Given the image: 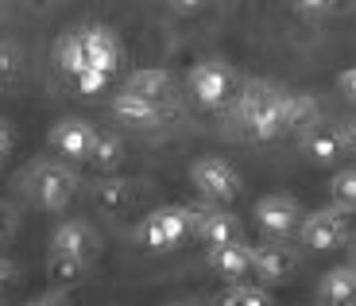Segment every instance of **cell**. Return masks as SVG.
<instances>
[{
	"label": "cell",
	"mask_w": 356,
	"mask_h": 306,
	"mask_svg": "<svg viewBox=\"0 0 356 306\" xmlns=\"http://www.w3.org/2000/svg\"><path fill=\"white\" fill-rule=\"evenodd\" d=\"M89 198H93V206L101 209V214H128L136 202V186L128 179H120V175H101V179L89 182Z\"/></svg>",
	"instance_id": "obj_14"
},
{
	"label": "cell",
	"mask_w": 356,
	"mask_h": 306,
	"mask_svg": "<svg viewBox=\"0 0 356 306\" xmlns=\"http://www.w3.org/2000/svg\"><path fill=\"white\" fill-rule=\"evenodd\" d=\"M221 306H275L271 303V291L256 287V283H229V287L217 295Z\"/></svg>",
	"instance_id": "obj_20"
},
{
	"label": "cell",
	"mask_w": 356,
	"mask_h": 306,
	"mask_svg": "<svg viewBox=\"0 0 356 306\" xmlns=\"http://www.w3.org/2000/svg\"><path fill=\"white\" fill-rule=\"evenodd\" d=\"M89 163H93L101 175H116V167L124 163V144H120L116 136L101 132V140H97V147H93V155H89Z\"/></svg>",
	"instance_id": "obj_21"
},
{
	"label": "cell",
	"mask_w": 356,
	"mask_h": 306,
	"mask_svg": "<svg viewBox=\"0 0 356 306\" xmlns=\"http://www.w3.org/2000/svg\"><path fill=\"white\" fill-rule=\"evenodd\" d=\"M190 229L194 236L205 244V248H213V244H229V241H244L241 236V217L229 214L225 206L217 202H190Z\"/></svg>",
	"instance_id": "obj_10"
},
{
	"label": "cell",
	"mask_w": 356,
	"mask_h": 306,
	"mask_svg": "<svg viewBox=\"0 0 356 306\" xmlns=\"http://www.w3.org/2000/svg\"><path fill=\"white\" fill-rule=\"evenodd\" d=\"M108 108H113V117L120 120V124H132V128H159L163 120H167L170 108H163L159 101H147L140 97V93L132 90H120L113 101H108Z\"/></svg>",
	"instance_id": "obj_12"
},
{
	"label": "cell",
	"mask_w": 356,
	"mask_h": 306,
	"mask_svg": "<svg viewBox=\"0 0 356 306\" xmlns=\"http://www.w3.org/2000/svg\"><path fill=\"white\" fill-rule=\"evenodd\" d=\"M16 190L31 206L47 209V214H63L81 190V175L74 171L66 159H31L24 171L16 175Z\"/></svg>",
	"instance_id": "obj_4"
},
{
	"label": "cell",
	"mask_w": 356,
	"mask_h": 306,
	"mask_svg": "<svg viewBox=\"0 0 356 306\" xmlns=\"http://www.w3.org/2000/svg\"><path fill=\"white\" fill-rule=\"evenodd\" d=\"M314 124H321V108L318 101L310 97V93L302 90H291V97H286V132H310Z\"/></svg>",
	"instance_id": "obj_19"
},
{
	"label": "cell",
	"mask_w": 356,
	"mask_h": 306,
	"mask_svg": "<svg viewBox=\"0 0 356 306\" xmlns=\"http://www.w3.org/2000/svg\"><path fill=\"white\" fill-rule=\"evenodd\" d=\"M298 236L310 252H333L348 241V209L341 206H321V209H310L298 225Z\"/></svg>",
	"instance_id": "obj_9"
},
{
	"label": "cell",
	"mask_w": 356,
	"mask_h": 306,
	"mask_svg": "<svg viewBox=\"0 0 356 306\" xmlns=\"http://www.w3.org/2000/svg\"><path fill=\"white\" fill-rule=\"evenodd\" d=\"M8 155H12V128L8 120H0V167L8 163Z\"/></svg>",
	"instance_id": "obj_28"
},
{
	"label": "cell",
	"mask_w": 356,
	"mask_h": 306,
	"mask_svg": "<svg viewBox=\"0 0 356 306\" xmlns=\"http://www.w3.org/2000/svg\"><path fill=\"white\" fill-rule=\"evenodd\" d=\"M294 12H302V16H330V12H341L348 8L353 0H291Z\"/></svg>",
	"instance_id": "obj_25"
},
{
	"label": "cell",
	"mask_w": 356,
	"mask_h": 306,
	"mask_svg": "<svg viewBox=\"0 0 356 306\" xmlns=\"http://www.w3.org/2000/svg\"><path fill=\"white\" fill-rule=\"evenodd\" d=\"M294 252L279 241H267V244H252V271H256L264 283H283L286 275L294 271Z\"/></svg>",
	"instance_id": "obj_15"
},
{
	"label": "cell",
	"mask_w": 356,
	"mask_h": 306,
	"mask_svg": "<svg viewBox=\"0 0 356 306\" xmlns=\"http://www.w3.org/2000/svg\"><path fill=\"white\" fill-rule=\"evenodd\" d=\"M286 97H291V90L279 81L248 78L229 101V120L244 140H256V144L279 140V136H286Z\"/></svg>",
	"instance_id": "obj_1"
},
{
	"label": "cell",
	"mask_w": 356,
	"mask_h": 306,
	"mask_svg": "<svg viewBox=\"0 0 356 306\" xmlns=\"http://www.w3.org/2000/svg\"><path fill=\"white\" fill-rule=\"evenodd\" d=\"M341 132H345V144H348V152H356V117H348L345 124H341Z\"/></svg>",
	"instance_id": "obj_29"
},
{
	"label": "cell",
	"mask_w": 356,
	"mask_h": 306,
	"mask_svg": "<svg viewBox=\"0 0 356 306\" xmlns=\"http://www.w3.org/2000/svg\"><path fill=\"white\" fill-rule=\"evenodd\" d=\"M186 90L202 108H225L236 97L241 81H236V74H232L221 58H205V63H197L194 70L186 74Z\"/></svg>",
	"instance_id": "obj_6"
},
{
	"label": "cell",
	"mask_w": 356,
	"mask_h": 306,
	"mask_svg": "<svg viewBox=\"0 0 356 306\" xmlns=\"http://www.w3.org/2000/svg\"><path fill=\"white\" fill-rule=\"evenodd\" d=\"M54 58L63 66V74H70L74 81L86 70H101L113 78L124 63V47H120V35L105 24H81L74 31H66L58 43H54Z\"/></svg>",
	"instance_id": "obj_2"
},
{
	"label": "cell",
	"mask_w": 356,
	"mask_h": 306,
	"mask_svg": "<svg viewBox=\"0 0 356 306\" xmlns=\"http://www.w3.org/2000/svg\"><path fill=\"white\" fill-rule=\"evenodd\" d=\"M213 306H221V303H213Z\"/></svg>",
	"instance_id": "obj_35"
},
{
	"label": "cell",
	"mask_w": 356,
	"mask_h": 306,
	"mask_svg": "<svg viewBox=\"0 0 356 306\" xmlns=\"http://www.w3.org/2000/svg\"><path fill=\"white\" fill-rule=\"evenodd\" d=\"M124 90L140 93L147 101H159L163 108H175V81H170L167 70H152V66L147 70H132L124 81Z\"/></svg>",
	"instance_id": "obj_18"
},
{
	"label": "cell",
	"mask_w": 356,
	"mask_h": 306,
	"mask_svg": "<svg viewBox=\"0 0 356 306\" xmlns=\"http://www.w3.org/2000/svg\"><path fill=\"white\" fill-rule=\"evenodd\" d=\"M12 275H16V268H12V260H0V291L12 283Z\"/></svg>",
	"instance_id": "obj_31"
},
{
	"label": "cell",
	"mask_w": 356,
	"mask_h": 306,
	"mask_svg": "<svg viewBox=\"0 0 356 306\" xmlns=\"http://www.w3.org/2000/svg\"><path fill=\"white\" fill-rule=\"evenodd\" d=\"M170 8H178V12H197L205 4V0H167Z\"/></svg>",
	"instance_id": "obj_30"
},
{
	"label": "cell",
	"mask_w": 356,
	"mask_h": 306,
	"mask_svg": "<svg viewBox=\"0 0 356 306\" xmlns=\"http://www.w3.org/2000/svg\"><path fill=\"white\" fill-rule=\"evenodd\" d=\"M321 306H353L356 303V264H337L318 280Z\"/></svg>",
	"instance_id": "obj_17"
},
{
	"label": "cell",
	"mask_w": 356,
	"mask_h": 306,
	"mask_svg": "<svg viewBox=\"0 0 356 306\" xmlns=\"http://www.w3.org/2000/svg\"><path fill=\"white\" fill-rule=\"evenodd\" d=\"M170 306H190V303H170Z\"/></svg>",
	"instance_id": "obj_33"
},
{
	"label": "cell",
	"mask_w": 356,
	"mask_h": 306,
	"mask_svg": "<svg viewBox=\"0 0 356 306\" xmlns=\"http://www.w3.org/2000/svg\"><path fill=\"white\" fill-rule=\"evenodd\" d=\"M302 206L291 198V194H264L256 202V225L264 229L267 236H291L302 225Z\"/></svg>",
	"instance_id": "obj_11"
},
{
	"label": "cell",
	"mask_w": 356,
	"mask_h": 306,
	"mask_svg": "<svg viewBox=\"0 0 356 306\" xmlns=\"http://www.w3.org/2000/svg\"><path fill=\"white\" fill-rule=\"evenodd\" d=\"M0 16H4V0H0Z\"/></svg>",
	"instance_id": "obj_34"
},
{
	"label": "cell",
	"mask_w": 356,
	"mask_h": 306,
	"mask_svg": "<svg viewBox=\"0 0 356 306\" xmlns=\"http://www.w3.org/2000/svg\"><path fill=\"white\" fill-rule=\"evenodd\" d=\"M97 140H101L97 124L86 120V117H63V120H54L51 132H47L51 152L58 155V159H66V163H89Z\"/></svg>",
	"instance_id": "obj_8"
},
{
	"label": "cell",
	"mask_w": 356,
	"mask_h": 306,
	"mask_svg": "<svg viewBox=\"0 0 356 306\" xmlns=\"http://www.w3.org/2000/svg\"><path fill=\"white\" fill-rule=\"evenodd\" d=\"M19 306H74V303L66 298V291H43V295L27 298V303H19Z\"/></svg>",
	"instance_id": "obj_26"
},
{
	"label": "cell",
	"mask_w": 356,
	"mask_h": 306,
	"mask_svg": "<svg viewBox=\"0 0 356 306\" xmlns=\"http://www.w3.org/2000/svg\"><path fill=\"white\" fill-rule=\"evenodd\" d=\"M337 90L345 93V101H353V105H356V66H348V70L337 74Z\"/></svg>",
	"instance_id": "obj_27"
},
{
	"label": "cell",
	"mask_w": 356,
	"mask_h": 306,
	"mask_svg": "<svg viewBox=\"0 0 356 306\" xmlns=\"http://www.w3.org/2000/svg\"><path fill=\"white\" fill-rule=\"evenodd\" d=\"M353 264H356V244H353Z\"/></svg>",
	"instance_id": "obj_32"
},
{
	"label": "cell",
	"mask_w": 356,
	"mask_h": 306,
	"mask_svg": "<svg viewBox=\"0 0 356 306\" xmlns=\"http://www.w3.org/2000/svg\"><path fill=\"white\" fill-rule=\"evenodd\" d=\"M97 256H101V236L81 217L58 221L47 236V275L58 283H78L93 268Z\"/></svg>",
	"instance_id": "obj_3"
},
{
	"label": "cell",
	"mask_w": 356,
	"mask_h": 306,
	"mask_svg": "<svg viewBox=\"0 0 356 306\" xmlns=\"http://www.w3.org/2000/svg\"><path fill=\"white\" fill-rule=\"evenodd\" d=\"M330 198H333V206L356 214V167H341V171L333 175L330 179Z\"/></svg>",
	"instance_id": "obj_22"
},
{
	"label": "cell",
	"mask_w": 356,
	"mask_h": 306,
	"mask_svg": "<svg viewBox=\"0 0 356 306\" xmlns=\"http://www.w3.org/2000/svg\"><path fill=\"white\" fill-rule=\"evenodd\" d=\"M205 264L213 275L229 283H241L244 275H252V244L248 241H229V244H213L205 248Z\"/></svg>",
	"instance_id": "obj_13"
},
{
	"label": "cell",
	"mask_w": 356,
	"mask_h": 306,
	"mask_svg": "<svg viewBox=\"0 0 356 306\" xmlns=\"http://www.w3.org/2000/svg\"><path fill=\"white\" fill-rule=\"evenodd\" d=\"M27 66V54L16 39H0V86L4 81H16Z\"/></svg>",
	"instance_id": "obj_23"
},
{
	"label": "cell",
	"mask_w": 356,
	"mask_h": 306,
	"mask_svg": "<svg viewBox=\"0 0 356 306\" xmlns=\"http://www.w3.org/2000/svg\"><path fill=\"white\" fill-rule=\"evenodd\" d=\"M186 236H194L186 206H159L140 221V244L147 252H170V248H178Z\"/></svg>",
	"instance_id": "obj_7"
},
{
	"label": "cell",
	"mask_w": 356,
	"mask_h": 306,
	"mask_svg": "<svg viewBox=\"0 0 356 306\" xmlns=\"http://www.w3.org/2000/svg\"><path fill=\"white\" fill-rule=\"evenodd\" d=\"M190 186H194L205 202L225 206V202H232L244 190V182H241V175H236V167H232L229 159H221V155H197V159L190 163Z\"/></svg>",
	"instance_id": "obj_5"
},
{
	"label": "cell",
	"mask_w": 356,
	"mask_h": 306,
	"mask_svg": "<svg viewBox=\"0 0 356 306\" xmlns=\"http://www.w3.org/2000/svg\"><path fill=\"white\" fill-rule=\"evenodd\" d=\"M298 140H302V152L310 155L314 163H321V167H330V163H337L341 155L348 152L341 124H314L310 132H302Z\"/></svg>",
	"instance_id": "obj_16"
},
{
	"label": "cell",
	"mask_w": 356,
	"mask_h": 306,
	"mask_svg": "<svg viewBox=\"0 0 356 306\" xmlns=\"http://www.w3.org/2000/svg\"><path fill=\"white\" fill-rule=\"evenodd\" d=\"M16 236H19V209L0 198V248H8Z\"/></svg>",
	"instance_id": "obj_24"
}]
</instances>
